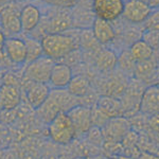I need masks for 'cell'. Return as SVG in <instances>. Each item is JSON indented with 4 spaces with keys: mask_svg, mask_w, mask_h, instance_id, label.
Instances as JSON below:
<instances>
[{
    "mask_svg": "<svg viewBox=\"0 0 159 159\" xmlns=\"http://www.w3.org/2000/svg\"><path fill=\"white\" fill-rule=\"evenodd\" d=\"M43 55L53 61H61L76 49V42L71 35L65 33H49L40 39Z\"/></svg>",
    "mask_w": 159,
    "mask_h": 159,
    "instance_id": "cell-2",
    "label": "cell"
},
{
    "mask_svg": "<svg viewBox=\"0 0 159 159\" xmlns=\"http://www.w3.org/2000/svg\"><path fill=\"white\" fill-rule=\"evenodd\" d=\"M24 40L27 46V63H31L43 55L40 40H37L34 37H28Z\"/></svg>",
    "mask_w": 159,
    "mask_h": 159,
    "instance_id": "cell-24",
    "label": "cell"
},
{
    "mask_svg": "<svg viewBox=\"0 0 159 159\" xmlns=\"http://www.w3.org/2000/svg\"><path fill=\"white\" fill-rule=\"evenodd\" d=\"M124 0H92L91 10L97 18L112 22L122 16Z\"/></svg>",
    "mask_w": 159,
    "mask_h": 159,
    "instance_id": "cell-4",
    "label": "cell"
},
{
    "mask_svg": "<svg viewBox=\"0 0 159 159\" xmlns=\"http://www.w3.org/2000/svg\"><path fill=\"white\" fill-rule=\"evenodd\" d=\"M3 50L10 61L14 64L27 63V46L24 39L18 37L7 38Z\"/></svg>",
    "mask_w": 159,
    "mask_h": 159,
    "instance_id": "cell-12",
    "label": "cell"
},
{
    "mask_svg": "<svg viewBox=\"0 0 159 159\" xmlns=\"http://www.w3.org/2000/svg\"><path fill=\"white\" fill-rule=\"evenodd\" d=\"M67 114L73 124L76 137L86 135V133L91 129V107L79 104L69 109Z\"/></svg>",
    "mask_w": 159,
    "mask_h": 159,
    "instance_id": "cell-7",
    "label": "cell"
},
{
    "mask_svg": "<svg viewBox=\"0 0 159 159\" xmlns=\"http://www.w3.org/2000/svg\"><path fill=\"white\" fill-rule=\"evenodd\" d=\"M42 20V13L34 4H27L20 9V24L21 31L27 33L33 32Z\"/></svg>",
    "mask_w": 159,
    "mask_h": 159,
    "instance_id": "cell-15",
    "label": "cell"
},
{
    "mask_svg": "<svg viewBox=\"0 0 159 159\" xmlns=\"http://www.w3.org/2000/svg\"><path fill=\"white\" fill-rule=\"evenodd\" d=\"M151 60L145 61H140V63H137V65H136L134 73L137 76V80H139L142 83L147 82V80L154 78V75H155L156 72L155 64H154V61L152 63Z\"/></svg>",
    "mask_w": 159,
    "mask_h": 159,
    "instance_id": "cell-23",
    "label": "cell"
},
{
    "mask_svg": "<svg viewBox=\"0 0 159 159\" xmlns=\"http://www.w3.org/2000/svg\"><path fill=\"white\" fill-rule=\"evenodd\" d=\"M80 43L83 47H85L86 49H96V45H100V43L97 42V39L94 38L93 34L90 30L87 29H83L81 35H80Z\"/></svg>",
    "mask_w": 159,
    "mask_h": 159,
    "instance_id": "cell-26",
    "label": "cell"
},
{
    "mask_svg": "<svg viewBox=\"0 0 159 159\" xmlns=\"http://www.w3.org/2000/svg\"><path fill=\"white\" fill-rule=\"evenodd\" d=\"M108 159H133L132 157H129L126 155H122V154H118V155H114L108 157Z\"/></svg>",
    "mask_w": 159,
    "mask_h": 159,
    "instance_id": "cell-35",
    "label": "cell"
},
{
    "mask_svg": "<svg viewBox=\"0 0 159 159\" xmlns=\"http://www.w3.org/2000/svg\"><path fill=\"white\" fill-rule=\"evenodd\" d=\"M97 107L106 115L109 118H116V117H122L124 115V109L123 105L118 98L109 96H103L100 97L97 101Z\"/></svg>",
    "mask_w": 159,
    "mask_h": 159,
    "instance_id": "cell-17",
    "label": "cell"
},
{
    "mask_svg": "<svg viewBox=\"0 0 159 159\" xmlns=\"http://www.w3.org/2000/svg\"><path fill=\"white\" fill-rule=\"evenodd\" d=\"M139 110L144 116L159 114V86L152 85L144 89L141 98Z\"/></svg>",
    "mask_w": 159,
    "mask_h": 159,
    "instance_id": "cell-11",
    "label": "cell"
},
{
    "mask_svg": "<svg viewBox=\"0 0 159 159\" xmlns=\"http://www.w3.org/2000/svg\"><path fill=\"white\" fill-rule=\"evenodd\" d=\"M90 29L94 38L100 45H106V43H111L116 37V31H115L114 25H111V22L106 21V20L96 17Z\"/></svg>",
    "mask_w": 159,
    "mask_h": 159,
    "instance_id": "cell-16",
    "label": "cell"
},
{
    "mask_svg": "<svg viewBox=\"0 0 159 159\" xmlns=\"http://www.w3.org/2000/svg\"><path fill=\"white\" fill-rule=\"evenodd\" d=\"M144 89H145L144 83H142V82L137 79L127 84L126 88H125L124 92H123L124 98L121 101L124 112L126 110H130L134 108L136 102H137V104L140 105V101L141 98H142Z\"/></svg>",
    "mask_w": 159,
    "mask_h": 159,
    "instance_id": "cell-13",
    "label": "cell"
},
{
    "mask_svg": "<svg viewBox=\"0 0 159 159\" xmlns=\"http://www.w3.org/2000/svg\"><path fill=\"white\" fill-rule=\"evenodd\" d=\"M73 78L72 68L64 63H55L51 70L49 86L51 89H66Z\"/></svg>",
    "mask_w": 159,
    "mask_h": 159,
    "instance_id": "cell-10",
    "label": "cell"
},
{
    "mask_svg": "<svg viewBox=\"0 0 159 159\" xmlns=\"http://www.w3.org/2000/svg\"><path fill=\"white\" fill-rule=\"evenodd\" d=\"M136 65H137V61L134 60V57L130 54L129 50L123 51L121 54L118 56V66L124 72H129V71L134 72Z\"/></svg>",
    "mask_w": 159,
    "mask_h": 159,
    "instance_id": "cell-25",
    "label": "cell"
},
{
    "mask_svg": "<svg viewBox=\"0 0 159 159\" xmlns=\"http://www.w3.org/2000/svg\"><path fill=\"white\" fill-rule=\"evenodd\" d=\"M144 31H156L159 32V10L152 11L148 17L143 22Z\"/></svg>",
    "mask_w": 159,
    "mask_h": 159,
    "instance_id": "cell-28",
    "label": "cell"
},
{
    "mask_svg": "<svg viewBox=\"0 0 159 159\" xmlns=\"http://www.w3.org/2000/svg\"><path fill=\"white\" fill-rule=\"evenodd\" d=\"M142 40L150 45L154 50L159 48V32L156 31H144L142 34Z\"/></svg>",
    "mask_w": 159,
    "mask_h": 159,
    "instance_id": "cell-30",
    "label": "cell"
},
{
    "mask_svg": "<svg viewBox=\"0 0 159 159\" xmlns=\"http://www.w3.org/2000/svg\"><path fill=\"white\" fill-rule=\"evenodd\" d=\"M55 61L46 55H42L37 60L31 61L25 69V75L32 82L37 83H49L51 70Z\"/></svg>",
    "mask_w": 159,
    "mask_h": 159,
    "instance_id": "cell-6",
    "label": "cell"
},
{
    "mask_svg": "<svg viewBox=\"0 0 159 159\" xmlns=\"http://www.w3.org/2000/svg\"><path fill=\"white\" fill-rule=\"evenodd\" d=\"M138 159H159V156L155 155V154H153L151 152H143V153H140Z\"/></svg>",
    "mask_w": 159,
    "mask_h": 159,
    "instance_id": "cell-33",
    "label": "cell"
},
{
    "mask_svg": "<svg viewBox=\"0 0 159 159\" xmlns=\"http://www.w3.org/2000/svg\"><path fill=\"white\" fill-rule=\"evenodd\" d=\"M129 52L133 57H134V60L137 63H140V61H145L151 60L154 56L155 50L150 45H148L144 40L138 39L130 45Z\"/></svg>",
    "mask_w": 159,
    "mask_h": 159,
    "instance_id": "cell-22",
    "label": "cell"
},
{
    "mask_svg": "<svg viewBox=\"0 0 159 159\" xmlns=\"http://www.w3.org/2000/svg\"><path fill=\"white\" fill-rule=\"evenodd\" d=\"M48 133L53 142L61 145L69 144L76 137L72 122L65 111L57 114L48 123Z\"/></svg>",
    "mask_w": 159,
    "mask_h": 159,
    "instance_id": "cell-3",
    "label": "cell"
},
{
    "mask_svg": "<svg viewBox=\"0 0 159 159\" xmlns=\"http://www.w3.org/2000/svg\"><path fill=\"white\" fill-rule=\"evenodd\" d=\"M6 35H4L3 31L0 30V52L3 51V48H4V43H6Z\"/></svg>",
    "mask_w": 159,
    "mask_h": 159,
    "instance_id": "cell-34",
    "label": "cell"
},
{
    "mask_svg": "<svg viewBox=\"0 0 159 159\" xmlns=\"http://www.w3.org/2000/svg\"><path fill=\"white\" fill-rule=\"evenodd\" d=\"M21 100L19 88L12 84H6L0 88V104L6 109H13L18 106Z\"/></svg>",
    "mask_w": 159,
    "mask_h": 159,
    "instance_id": "cell-18",
    "label": "cell"
},
{
    "mask_svg": "<svg viewBox=\"0 0 159 159\" xmlns=\"http://www.w3.org/2000/svg\"><path fill=\"white\" fill-rule=\"evenodd\" d=\"M53 4L64 7V9H68V7H74L78 2V0H52Z\"/></svg>",
    "mask_w": 159,
    "mask_h": 159,
    "instance_id": "cell-32",
    "label": "cell"
},
{
    "mask_svg": "<svg viewBox=\"0 0 159 159\" xmlns=\"http://www.w3.org/2000/svg\"><path fill=\"white\" fill-rule=\"evenodd\" d=\"M105 142L121 143L130 129V123L124 116L110 118L101 127Z\"/></svg>",
    "mask_w": 159,
    "mask_h": 159,
    "instance_id": "cell-5",
    "label": "cell"
},
{
    "mask_svg": "<svg viewBox=\"0 0 159 159\" xmlns=\"http://www.w3.org/2000/svg\"><path fill=\"white\" fill-rule=\"evenodd\" d=\"M96 66L102 72H111L118 66V56L111 50H101L97 55Z\"/></svg>",
    "mask_w": 159,
    "mask_h": 159,
    "instance_id": "cell-21",
    "label": "cell"
},
{
    "mask_svg": "<svg viewBox=\"0 0 159 159\" xmlns=\"http://www.w3.org/2000/svg\"><path fill=\"white\" fill-rule=\"evenodd\" d=\"M79 99L73 97L67 89H51L47 101L37 109L42 119L49 123L56 115L61 111L67 112L69 109L76 106Z\"/></svg>",
    "mask_w": 159,
    "mask_h": 159,
    "instance_id": "cell-1",
    "label": "cell"
},
{
    "mask_svg": "<svg viewBox=\"0 0 159 159\" xmlns=\"http://www.w3.org/2000/svg\"><path fill=\"white\" fill-rule=\"evenodd\" d=\"M148 124L153 133L159 135V114H155L148 117Z\"/></svg>",
    "mask_w": 159,
    "mask_h": 159,
    "instance_id": "cell-31",
    "label": "cell"
},
{
    "mask_svg": "<svg viewBox=\"0 0 159 159\" xmlns=\"http://www.w3.org/2000/svg\"><path fill=\"white\" fill-rule=\"evenodd\" d=\"M73 25L72 14L68 13L66 10L57 12L52 18L50 19L48 25V33H64L65 31L70 30Z\"/></svg>",
    "mask_w": 159,
    "mask_h": 159,
    "instance_id": "cell-19",
    "label": "cell"
},
{
    "mask_svg": "<svg viewBox=\"0 0 159 159\" xmlns=\"http://www.w3.org/2000/svg\"><path fill=\"white\" fill-rule=\"evenodd\" d=\"M152 11V7L147 1L129 0L124 3L122 16L130 24H143Z\"/></svg>",
    "mask_w": 159,
    "mask_h": 159,
    "instance_id": "cell-8",
    "label": "cell"
},
{
    "mask_svg": "<svg viewBox=\"0 0 159 159\" xmlns=\"http://www.w3.org/2000/svg\"><path fill=\"white\" fill-rule=\"evenodd\" d=\"M51 92L49 84L32 82L27 89V99L31 106L34 109H38L47 101Z\"/></svg>",
    "mask_w": 159,
    "mask_h": 159,
    "instance_id": "cell-14",
    "label": "cell"
},
{
    "mask_svg": "<svg viewBox=\"0 0 159 159\" xmlns=\"http://www.w3.org/2000/svg\"><path fill=\"white\" fill-rule=\"evenodd\" d=\"M86 135H87V139H88V141L91 144L102 147V144L104 142V137L103 134H102L101 127L91 126V129L86 133Z\"/></svg>",
    "mask_w": 159,
    "mask_h": 159,
    "instance_id": "cell-27",
    "label": "cell"
},
{
    "mask_svg": "<svg viewBox=\"0 0 159 159\" xmlns=\"http://www.w3.org/2000/svg\"><path fill=\"white\" fill-rule=\"evenodd\" d=\"M109 120V118L104 115L103 112L100 110L97 105H93V107H91V121H92V126H98L102 127L103 125Z\"/></svg>",
    "mask_w": 159,
    "mask_h": 159,
    "instance_id": "cell-29",
    "label": "cell"
},
{
    "mask_svg": "<svg viewBox=\"0 0 159 159\" xmlns=\"http://www.w3.org/2000/svg\"><path fill=\"white\" fill-rule=\"evenodd\" d=\"M0 25L7 33L12 35L21 32L20 10L13 3H6L0 9Z\"/></svg>",
    "mask_w": 159,
    "mask_h": 159,
    "instance_id": "cell-9",
    "label": "cell"
},
{
    "mask_svg": "<svg viewBox=\"0 0 159 159\" xmlns=\"http://www.w3.org/2000/svg\"><path fill=\"white\" fill-rule=\"evenodd\" d=\"M67 91L79 100L90 92V82L85 75H75L71 79L67 86Z\"/></svg>",
    "mask_w": 159,
    "mask_h": 159,
    "instance_id": "cell-20",
    "label": "cell"
},
{
    "mask_svg": "<svg viewBox=\"0 0 159 159\" xmlns=\"http://www.w3.org/2000/svg\"><path fill=\"white\" fill-rule=\"evenodd\" d=\"M90 159H108V157H106L105 155H97V156L91 157Z\"/></svg>",
    "mask_w": 159,
    "mask_h": 159,
    "instance_id": "cell-36",
    "label": "cell"
}]
</instances>
